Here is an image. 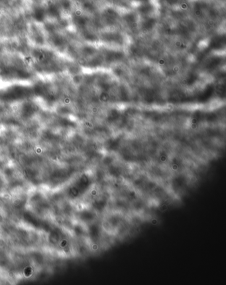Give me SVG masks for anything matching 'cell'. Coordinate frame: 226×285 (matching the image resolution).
<instances>
[{
  "label": "cell",
  "instance_id": "obj_1",
  "mask_svg": "<svg viewBox=\"0 0 226 285\" xmlns=\"http://www.w3.org/2000/svg\"><path fill=\"white\" fill-rule=\"evenodd\" d=\"M33 93V88L27 86L15 85L9 87L0 93V97L7 101H18L29 97Z\"/></svg>",
  "mask_w": 226,
  "mask_h": 285
},
{
  "label": "cell",
  "instance_id": "obj_2",
  "mask_svg": "<svg viewBox=\"0 0 226 285\" xmlns=\"http://www.w3.org/2000/svg\"><path fill=\"white\" fill-rule=\"evenodd\" d=\"M154 23H155V21L154 20V19H152V18L147 19L144 22V26H145V28L152 27L154 25Z\"/></svg>",
  "mask_w": 226,
  "mask_h": 285
},
{
  "label": "cell",
  "instance_id": "obj_3",
  "mask_svg": "<svg viewBox=\"0 0 226 285\" xmlns=\"http://www.w3.org/2000/svg\"><path fill=\"white\" fill-rule=\"evenodd\" d=\"M152 10V7L150 5H145L140 8V11L143 13H148Z\"/></svg>",
  "mask_w": 226,
  "mask_h": 285
}]
</instances>
